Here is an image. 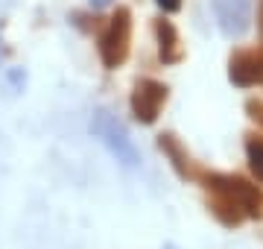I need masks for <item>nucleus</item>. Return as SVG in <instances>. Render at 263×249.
<instances>
[{
    "instance_id": "f257e3e1",
    "label": "nucleus",
    "mask_w": 263,
    "mask_h": 249,
    "mask_svg": "<svg viewBox=\"0 0 263 249\" xmlns=\"http://www.w3.org/2000/svg\"><path fill=\"white\" fill-rule=\"evenodd\" d=\"M129 47H132V9L117 6L111 12V18L103 24L100 39H97V50H100L105 70H117L129 59Z\"/></svg>"
},
{
    "instance_id": "f03ea898",
    "label": "nucleus",
    "mask_w": 263,
    "mask_h": 249,
    "mask_svg": "<svg viewBox=\"0 0 263 249\" xmlns=\"http://www.w3.org/2000/svg\"><path fill=\"white\" fill-rule=\"evenodd\" d=\"M199 182H202L205 191H219V193H226V197H231V200L246 211V220H249V217L257 220L263 214V191L254 182L237 176V173H208L205 170Z\"/></svg>"
},
{
    "instance_id": "7ed1b4c3",
    "label": "nucleus",
    "mask_w": 263,
    "mask_h": 249,
    "mask_svg": "<svg viewBox=\"0 0 263 249\" xmlns=\"http://www.w3.org/2000/svg\"><path fill=\"white\" fill-rule=\"evenodd\" d=\"M91 132L108 147V153H111L120 164H126V167H138V162H141V158H138V150H135V144H132L126 126H123L108 109H97L94 112Z\"/></svg>"
},
{
    "instance_id": "20e7f679",
    "label": "nucleus",
    "mask_w": 263,
    "mask_h": 249,
    "mask_svg": "<svg viewBox=\"0 0 263 249\" xmlns=\"http://www.w3.org/2000/svg\"><path fill=\"white\" fill-rule=\"evenodd\" d=\"M170 97V88L164 85V82H158V79L152 77H143L135 82V88H132V115H135V120L143 126H149L158 120L161 109H164V103H167Z\"/></svg>"
},
{
    "instance_id": "39448f33",
    "label": "nucleus",
    "mask_w": 263,
    "mask_h": 249,
    "mask_svg": "<svg viewBox=\"0 0 263 249\" xmlns=\"http://www.w3.org/2000/svg\"><path fill=\"white\" fill-rule=\"evenodd\" d=\"M228 79L237 88L263 85V44L231 50V56H228Z\"/></svg>"
},
{
    "instance_id": "423d86ee",
    "label": "nucleus",
    "mask_w": 263,
    "mask_h": 249,
    "mask_svg": "<svg viewBox=\"0 0 263 249\" xmlns=\"http://www.w3.org/2000/svg\"><path fill=\"white\" fill-rule=\"evenodd\" d=\"M216 24L228 39H240L252 27V3L249 0H211Z\"/></svg>"
},
{
    "instance_id": "0eeeda50",
    "label": "nucleus",
    "mask_w": 263,
    "mask_h": 249,
    "mask_svg": "<svg viewBox=\"0 0 263 249\" xmlns=\"http://www.w3.org/2000/svg\"><path fill=\"white\" fill-rule=\"evenodd\" d=\"M158 150L170 158L173 170L179 173L184 182H199V179H202V173H205V170L199 167V162L187 153V147L181 144L173 132H161L158 135Z\"/></svg>"
},
{
    "instance_id": "6e6552de",
    "label": "nucleus",
    "mask_w": 263,
    "mask_h": 249,
    "mask_svg": "<svg viewBox=\"0 0 263 249\" xmlns=\"http://www.w3.org/2000/svg\"><path fill=\"white\" fill-rule=\"evenodd\" d=\"M152 32H155V41H158V59L164 65H179L184 59V50H181L179 29L173 27V21L155 18L152 21Z\"/></svg>"
},
{
    "instance_id": "1a4fd4ad",
    "label": "nucleus",
    "mask_w": 263,
    "mask_h": 249,
    "mask_svg": "<svg viewBox=\"0 0 263 249\" xmlns=\"http://www.w3.org/2000/svg\"><path fill=\"white\" fill-rule=\"evenodd\" d=\"M208 211L216 217V223H222L226 229H237L240 223L246 220V211L237 205L231 197L219 191H208Z\"/></svg>"
},
{
    "instance_id": "9d476101",
    "label": "nucleus",
    "mask_w": 263,
    "mask_h": 249,
    "mask_svg": "<svg viewBox=\"0 0 263 249\" xmlns=\"http://www.w3.org/2000/svg\"><path fill=\"white\" fill-rule=\"evenodd\" d=\"M246 158H249V170L257 182L263 185V135L249 132L246 135Z\"/></svg>"
},
{
    "instance_id": "9b49d317",
    "label": "nucleus",
    "mask_w": 263,
    "mask_h": 249,
    "mask_svg": "<svg viewBox=\"0 0 263 249\" xmlns=\"http://www.w3.org/2000/svg\"><path fill=\"white\" fill-rule=\"evenodd\" d=\"M246 115L252 117L257 126H263V100H246Z\"/></svg>"
},
{
    "instance_id": "f8f14e48",
    "label": "nucleus",
    "mask_w": 263,
    "mask_h": 249,
    "mask_svg": "<svg viewBox=\"0 0 263 249\" xmlns=\"http://www.w3.org/2000/svg\"><path fill=\"white\" fill-rule=\"evenodd\" d=\"M161 6V12H167V15H173V12H179L181 9V0H155Z\"/></svg>"
},
{
    "instance_id": "ddd939ff",
    "label": "nucleus",
    "mask_w": 263,
    "mask_h": 249,
    "mask_svg": "<svg viewBox=\"0 0 263 249\" xmlns=\"http://www.w3.org/2000/svg\"><path fill=\"white\" fill-rule=\"evenodd\" d=\"M105 6H111V0H91V9H105Z\"/></svg>"
},
{
    "instance_id": "4468645a",
    "label": "nucleus",
    "mask_w": 263,
    "mask_h": 249,
    "mask_svg": "<svg viewBox=\"0 0 263 249\" xmlns=\"http://www.w3.org/2000/svg\"><path fill=\"white\" fill-rule=\"evenodd\" d=\"M257 32H260V39H263V0H260V9H257Z\"/></svg>"
},
{
    "instance_id": "2eb2a0df",
    "label": "nucleus",
    "mask_w": 263,
    "mask_h": 249,
    "mask_svg": "<svg viewBox=\"0 0 263 249\" xmlns=\"http://www.w3.org/2000/svg\"><path fill=\"white\" fill-rule=\"evenodd\" d=\"M167 249H176V246H167Z\"/></svg>"
}]
</instances>
